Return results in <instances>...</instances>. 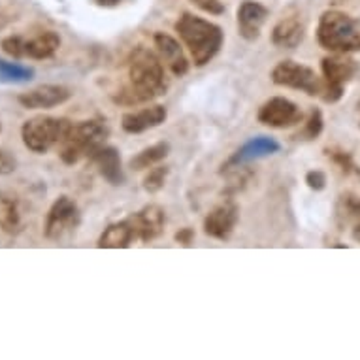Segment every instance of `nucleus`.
Listing matches in <instances>:
<instances>
[{"instance_id":"nucleus-20","label":"nucleus","mask_w":360,"mask_h":360,"mask_svg":"<svg viewBox=\"0 0 360 360\" xmlns=\"http://www.w3.org/2000/svg\"><path fill=\"white\" fill-rule=\"evenodd\" d=\"M304 23L300 18H285L281 19L272 30V41L274 46L283 49H295L296 46H300L304 40Z\"/></svg>"},{"instance_id":"nucleus-2","label":"nucleus","mask_w":360,"mask_h":360,"mask_svg":"<svg viewBox=\"0 0 360 360\" xmlns=\"http://www.w3.org/2000/svg\"><path fill=\"white\" fill-rule=\"evenodd\" d=\"M176 32L189 48L191 57L196 66L207 65L223 48V29L193 13H184L177 19Z\"/></svg>"},{"instance_id":"nucleus-10","label":"nucleus","mask_w":360,"mask_h":360,"mask_svg":"<svg viewBox=\"0 0 360 360\" xmlns=\"http://www.w3.org/2000/svg\"><path fill=\"white\" fill-rule=\"evenodd\" d=\"M302 117L304 115H302L300 108L285 96H274L270 101H266L257 113L259 123L266 124L270 129H289V127L300 123Z\"/></svg>"},{"instance_id":"nucleus-9","label":"nucleus","mask_w":360,"mask_h":360,"mask_svg":"<svg viewBox=\"0 0 360 360\" xmlns=\"http://www.w3.org/2000/svg\"><path fill=\"white\" fill-rule=\"evenodd\" d=\"M82 221L77 204L68 196H59L49 207L46 224H44V236L48 240H60L68 232L76 231Z\"/></svg>"},{"instance_id":"nucleus-19","label":"nucleus","mask_w":360,"mask_h":360,"mask_svg":"<svg viewBox=\"0 0 360 360\" xmlns=\"http://www.w3.org/2000/svg\"><path fill=\"white\" fill-rule=\"evenodd\" d=\"M91 162L96 166V170L110 185H123L124 172L121 166V155L112 146H102L95 155L91 157Z\"/></svg>"},{"instance_id":"nucleus-3","label":"nucleus","mask_w":360,"mask_h":360,"mask_svg":"<svg viewBox=\"0 0 360 360\" xmlns=\"http://www.w3.org/2000/svg\"><path fill=\"white\" fill-rule=\"evenodd\" d=\"M317 41L332 53L360 51V21L340 10H328L319 19Z\"/></svg>"},{"instance_id":"nucleus-15","label":"nucleus","mask_w":360,"mask_h":360,"mask_svg":"<svg viewBox=\"0 0 360 360\" xmlns=\"http://www.w3.org/2000/svg\"><path fill=\"white\" fill-rule=\"evenodd\" d=\"M136 240H140L138 238L136 223H134V219L130 215V217L123 219V221H117V223H112L110 226H106L101 238H98L96 245L101 249H127Z\"/></svg>"},{"instance_id":"nucleus-16","label":"nucleus","mask_w":360,"mask_h":360,"mask_svg":"<svg viewBox=\"0 0 360 360\" xmlns=\"http://www.w3.org/2000/svg\"><path fill=\"white\" fill-rule=\"evenodd\" d=\"M166 117H168L166 108L155 104V106L143 108L138 112L124 113L123 119H121V127L129 134H140V132H146L149 129L160 127L166 121Z\"/></svg>"},{"instance_id":"nucleus-4","label":"nucleus","mask_w":360,"mask_h":360,"mask_svg":"<svg viewBox=\"0 0 360 360\" xmlns=\"http://www.w3.org/2000/svg\"><path fill=\"white\" fill-rule=\"evenodd\" d=\"M108 130L106 121L102 119H89L72 123L70 130L66 132L65 140L59 146V157L65 165H77L79 160L91 159L95 151L106 142Z\"/></svg>"},{"instance_id":"nucleus-22","label":"nucleus","mask_w":360,"mask_h":360,"mask_svg":"<svg viewBox=\"0 0 360 360\" xmlns=\"http://www.w3.org/2000/svg\"><path fill=\"white\" fill-rule=\"evenodd\" d=\"M170 153V143L168 142H159L155 143V146H149V148L142 149L136 157H132L129 162V166L132 170H149V168H153L160 162V160H165Z\"/></svg>"},{"instance_id":"nucleus-25","label":"nucleus","mask_w":360,"mask_h":360,"mask_svg":"<svg viewBox=\"0 0 360 360\" xmlns=\"http://www.w3.org/2000/svg\"><path fill=\"white\" fill-rule=\"evenodd\" d=\"M323 127H325L323 113H321V110H317V108H313L300 136L304 138V140H315V138L319 136L321 132H323Z\"/></svg>"},{"instance_id":"nucleus-7","label":"nucleus","mask_w":360,"mask_h":360,"mask_svg":"<svg viewBox=\"0 0 360 360\" xmlns=\"http://www.w3.org/2000/svg\"><path fill=\"white\" fill-rule=\"evenodd\" d=\"M321 70L325 77V89L321 98L328 104H334L343 96L347 85L359 72V63L351 59L347 53H336L321 60Z\"/></svg>"},{"instance_id":"nucleus-33","label":"nucleus","mask_w":360,"mask_h":360,"mask_svg":"<svg viewBox=\"0 0 360 360\" xmlns=\"http://www.w3.org/2000/svg\"><path fill=\"white\" fill-rule=\"evenodd\" d=\"M0 132H2V123H0Z\"/></svg>"},{"instance_id":"nucleus-21","label":"nucleus","mask_w":360,"mask_h":360,"mask_svg":"<svg viewBox=\"0 0 360 360\" xmlns=\"http://www.w3.org/2000/svg\"><path fill=\"white\" fill-rule=\"evenodd\" d=\"M0 229L10 236H15L23 231L21 206H19L18 196L10 193H0Z\"/></svg>"},{"instance_id":"nucleus-17","label":"nucleus","mask_w":360,"mask_h":360,"mask_svg":"<svg viewBox=\"0 0 360 360\" xmlns=\"http://www.w3.org/2000/svg\"><path fill=\"white\" fill-rule=\"evenodd\" d=\"M266 19H268V10L260 2L245 0L242 6L238 8V29L248 41H255L259 38Z\"/></svg>"},{"instance_id":"nucleus-28","label":"nucleus","mask_w":360,"mask_h":360,"mask_svg":"<svg viewBox=\"0 0 360 360\" xmlns=\"http://www.w3.org/2000/svg\"><path fill=\"white\" fill-rule=\"evenodd\" d=\"M306 184L309 189L313 191H323L326 187V176L325 172L321 170H311L306 174Z\"/></svg>"},{"instance_id":"nucleus-14","label":"nucleus","mask_w":360,"mask_h":360,"mask_svg":"<svg viewBox=\"0 0 360 360\" xmlns=\"http://www.w3.org/2000/svg\"><path fill=\"white\" fill-rule=\"evenodd\" d=\"M153 40L160 59L165 60L166 66L172 70V74L177 77L185 76L189 72V60L185 57L184 48L179 46V41L174 36L166 34V32H157Z\"/></svg>"},{"instance_id":"nucleus-24","label":"nucleus","mask_w":360,"mask_h":360,"mask_svg":"<svg viewBox=\"0 0 360 360\" xmlns=\"http://www.w3.org/2000/svg\"><path fill=\"white\" fill-rule=\"evenodd\" d=\"M168 172L170 170H168L166 166H153V168L148 172V176L143 177V191L149 193V195L159 193V191L165 187Z\"/></svg>"},{"instance_id":"nucleus-26","label":"nucleus","mask_w":360,"mask_h":360,"mask_svg":"<svg viewBox=\"0 0 360 360\" xmlns=\"http://www.w3.org/2000/svg\"><path fill=\"white\" fill-rule=\"evenodd\" d=\"M340 213L345 217H360V198L354 195H343L340 200Z\"/></svg>"},{"instance_id":"nucleus-18","label":"nucleus","mask_w":360,"mask_h":360,"mask_svg":"<svg viewBox=\"0 0 360 360\" xmlns=\"http://www.w3.org/2000/svg\"><path fill=\"white\" fill-rule=\"evenodd\" d=\"M132 219L136 223L138 238L143 243L153 242L165 231V210L160 206H155V204H149V206L142 207L140 212L132 215Z\"/></svg>"},{"instance_id":"nucleus-32","label":"nucleus","mask_w":360,"mask_h":360,"mask_svg":"<svg viewBox=\"0 0 360 360\" xmlns=\"http://www.w3.org/2000/svg\"><path fill=\"white\" fill-rule=\"evenodd\" d=\"M353 240H354V242L360 243V223L353 229Z\"/></svg>"},{"instance_id":"nucleus-13","label":"nucleus","mask_w":360,"mask_h":360,"mask_svg":"<svg viewBox=\"0 0 360 360\" xmlns=\"http://www.w3.org/2000/svg\"><path fill=\"white\" fill-rule=\"evenodd\" d=\"M279 149H281V146H279L274 138H253V140H249L248 143H243L242 148L238 149L236 153L232 155L231 159L221 166V172L229 170V168H234V166L248 165L251 160L262 159V157H268V155L278 153Z\"/></svg>"},{"instance_id":"nucleus-23","label":"nucleus","mask_w":360,"mask_h":360,"mask_svg":"<svg viewBox=\"0 0 360 360\" xmlns=\"http://www.w3.org/2000/svg\"><path fill=\"white\" fill-rule=\"evenodd\" d=\"M34 77V70L29 66L0 60V82L6 83H25Z\"/></svg>"},{"instance_id":"nucleus-27","label":"nucleus","mask_w":360,"mask_h":360,"mask_svg":"<svg viewBox=\"0 0 360 360\" xmlns=\"http://www.w3.org/2000/svg\"><path fill=\"white\" fill-rule=\"evenodd\" d=\"M18 168V160L10 151L0 149V176H10Z\"/></svg>"},{"instance_id":"nucleus-11","label":"nucleus","mask_w":360,"mask_h":360,"mask_svg":"<svg viewBox=\"0 0 360 360\" xmlns=\"http://www.w3.org/2000/svg\"><path fill=\"white\" fill-rule=\"evenodd\" d=\"M238 221H240V207L232 200H229L224 204H219L207 213L204 219V232H206V236L213 238V240L224 242L232 236Z\"/></svg>"},{"instance_id":"nucleus-5","label":"nucleus","mask_w":360,"mask_h":360,"mask_svg":"<svg viewBox=\"0 0 360 360\" xmlns=\"http://www.w3.org/2000/svg\"><path fill=\"white\" fill-rule=\"evenodd\" d=\"M70 127L72 123L65 117L38 115V117L25 121L21 127V138H23L25 148L30 149L32 153L44 155L48 153L49 149L60 146Z\"/></svg>"},{"instance_id":"nucleus-1","label":"nucleus","mask_w":360,"mask_h":360,"mask_svg":"<svg viewBox=\"0 0 360 360\" xmlns=\"http://www.w3.org/2000/svg\"><path fill=\"white\" fill-rule=\"evenodd\" d=\"M129 85H124L115 96V102L124 106H134L165 95L168 89L162 60L146 48H136L127 60Z\"/></svg>"},{"instance_id":"nucleus-6","label":"nucleus","mask_w":360,"mask_h":360,"mask_svg":"<svg viewBox=\"0 0 360 360\" xmlns=\"http://www.w3.org/2000/svg\"><path fill=\"white\" fill-rule=\"evenodd\" d=\"M0 48L13 59H51L60 48V36L55 30H44L32 38L25 36H8L2 40Z\"/></svg>"},{"instance_id":"nucleus-29","label":"nucleus","mask_w":360,"mask_h":360,"mask_svg":"<svg viewBox=\"0 0 360 360\" xmlns=\"http://www.w3.org/2000/svg\"><path fill=\"white\" fill-rule=\"evenodd\" d=\"M195 6H198L204 12L212 13V15H221L224 12V6L221 0H191Z\"/></svg>"},{"instance_id":"nucleus-8","label":"nucleus","mask_w":360,"mask_h":360,"mask_svg":"<svg viewBox=\"0 0 360 360\" xmlns=\"http://www.w3.org/2000/svg\"><path fill=\"white\" fill-rule=\"evenodd\" d=\"M272 82L279 87H289L302 91L309 96H321L325 89V79H321L313 68L300 65L296 60H281L274 66Z\"/></svg>"},{"instance_id":"nucleus-30","label":"nucleus","mask_w":360,"mask_h":360,"mask_svg":"<svg viewBox=\"0 0 360 360\" xmlns=\"http://www.w3.org/2000/svg\"><path fill=\"white\" fill-rule=\"evenodd\" d=\"M195 240V231L185 226V229H179V232H176V242L181 243L184 248H191V243Z\"/></svg>"},{"instance_id":"nucleus-34","label":"nucleus","mask_w":360,"mask_h":360,"mask_svg":"<svg viewBox=\"0 0 360 360\" xmlns=\"http://www.w3.org/2000/svg\"><path fill=\"white\" fill-rule=\"evenodd\" d=\"M0 27H2V21H0Z\"/></svg>"},{"instance_id":"nucleus-12","label":"nucleus","mask_w":360,"mask_h":360,"mask_svg":"<svg viewBox=\"0 0 360 360\" xmlns=\"http://www.w3.org/2000/svg\"><path fill=\"white\" fill-rule=\"evenodd\" d=\"M72 98V91L65 85H40L21 93L18 102L27 110H49V108L60 106Z\"/></svg>"},{"instance_id":"nucleus-31","label":"nucleus","mask_w":360,"mask_h":360,"mask_svg":"<svg viewBox=\"0 0 360 360\" xmlns=\"http://www.w3.org/2000/svg\"><path fill=\"white\" fill-rule=\"evenodd\" d=\"M121 0H96V4L98 6H104V8H113L117 6Z\"/></svg>"}]
</instances>
